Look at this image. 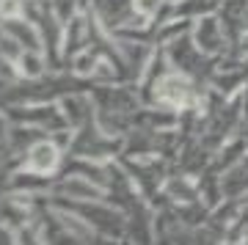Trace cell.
Masks as SVG:
<instances>
[{
    "mask_svg": "<svg viewBox=\"0 0 248 245\" xmlns=\"http://www.w3.org/2000/svg\"><path fill=\"white\" fill-rule=\"evenodd\" d=\"M31 163H33V168H39V171H47V168L55 163V149L53 146H36Z\"/></svg>",
    "mask_w": 248,
    "mask_h": 245,
    "instance_id": "cell-1",
    "label": "cell"
}]
</instances>
